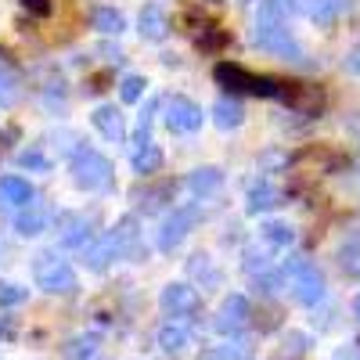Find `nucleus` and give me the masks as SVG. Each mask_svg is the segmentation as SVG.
<instances>
[{
    "mask_svg": "<svg viewBox=\"0 0 360 360\" xmlns=\"http://www.w3.org/2000/svg\"><path fill=\"white\" fill-rule=\"evenodd\" d=\"M58 238H62L65 249H86L90 245V217L86 213H62L58 220Z\"/></svg>",
    "mask_w": 360,
    "mask_h": 360,
    "instance_id": "9b49d317",
    "label": "nucleus"
},
{
    "mask_svg": "<svg viewBox=\"0 0 360 360\" xmlns=\"http://www.w3.org/2000/svg\"><path fill=\"white\" fill-rule=\"evenodd\" d=\"M33 278H37V288L51 292V295H72L79 288V278H76V270L65 263V259H58L51 252L37 256L33 263Z\"/></svg>",
    "mask_w": 360,
    "mask_h": 360,
    "instance_id": "39448f33",
    "label": "nucleus"
},
{
    "mask_svg": "<svg viewBox=\"0 0 360 360\" xmlns=\"http://www.w3.org/2000/svg\"><path fill=\"white\" fill-rule=\"evenodd\" d=\"M188 274H191L195 281H202V288H217V285L224 281L220 266L213 263V256H205V252H198V256L188 259Z\"/></svg>",
    "mask_w": 360,
    "mask_h": 360,
    "instance_id": "a211bd4d",
    "label": "nucleus"
},
{
    "mask_svg": "<svg viewBox=\"0 0 360 360\" xmlns=\"http://www.w3.org/2000/svg\"><path fill=\"white\" fill-rule=\"evenodd\" d=\"M202 220V209L195 205V202H188V205H176L173 213L162 220V227H159V238H155V245H159V252H173V249H180V242L195 231V224Z\"/></svg>",
    "mask_w": 360,
    "mask_h": 360,
    "instance_id": "0eeeda50",
    "label": "nucleus"
},
{
    "mask_svg": "<svg viewBox=\"0 0 360 360\" xmlns=\"http://www.w3.org/2000/svg\"><path fill=\"white\" fill-rule=\"evenodd\" d=\"M220 184H224V173L217 166H198L188 173V191L195 198H209L213 191H220Z\"/></svg>",
    "mask_w": 360,
    "mask_h": 360,
    "instance_id": "dca6fc26",
    "label": "nucleus"
},
{
    "mask_svg": "<svg viewBox=\"0 0 360 360\" xmlns=\"http://www.w3.org/2000/svg\"><path fill=\"white\" fill-rule=\"evenodd\" d=\"M18 101V79H15V72L0 62V105L4 108H11Z\"/></svg>",
    "mask_w": 360,
    "mask_h": 360,
    "instance_id": "bb28decb",
    "label": "nucleus"
},
{
    "mask_svg": "<svg viewBox=\"0 0 360 360\" xmlns=\"http://www.w3.org/2000/svg\"><path fill=\"white\" fill-rule=\"evenodd\" d=\"M159 346L166 353H184L191 346V328L188 324H180V321H169L159 328Z\"/></svg>",
    "mask_w": 360,
    "mask_h": 360,
    "instance_id": "6ab92c4d",
    "label": "nucleus"
},
{
    "mask_svg": "<svg viewBox=\"0 0 360 360\" xmlns=\"http://www.w3.org/2000/svg\"><path fill=\"white\" fill-rule=\"evenodd\" d=\"M353 307H356V317H360V295H356V303H353Z\"/></svg>",
    "mask_w": 360,
    "mask_h": 360,
    "instance_id": "72a5a7b5",
    "label": "nucleus"
},
{
    "mask_svg": "<svg viewBox=\"0 0 360 360\" xmlns=\"http://www.w3.org/2000/svg\"><path fill=\"white\" fill-rule=\"evenodd\" d=\"M259 238H263V245L266 249H274V252H288V245L295 242V231L288 224H278V220H270L259 227Z\"/></svg>",
    "mask_w": 360,
    "mask_h": 360,
    "instance_id": "aec40b11",
    "label": "nucleus"
},
{
    "mask_svg": "<svg viewBox=\"0 0 360 360\" xmlns=\"http://www.w3.org/2000/svg\"><path fill=\"white\" fill-rule=\"evenodd\" d=\"M98 332H79V335H72L69 342H65V360H86V356H94L98 353Z\"/></svg>",
    "mask_w": 360,
    "mask_h": 360,
    "instance_id": "b1692460",
    "label": "nucleus"
},
{
    "mask_svg": "<svg viewBox=\"0 0 360 360\" xmlns=\"http://www.w3.org/2000/svg\"><path fill=\"white\" fill-rule=\"evenodd\" d=\"M90 22H94V29H98V33H105V37H119V33L127 29L123 11H115V8H94Z\"/></svg>",
    "mask_w": 360,
    "mask_h": 360,
    "instance_id": "5701e85b",
    "label": "nucleus"
},
{
    "mask_svg": "<svg viewBox=\"0 0 360 360\" xmlns=\"http://www.w3.org/2000/svg\"><path fill=\"white\" fill-rule=\"evenodd\" d=\"M144 76H123V83H119V98H123L127 105H134V101H141L144 98Z\"/></svg>",
    "mask_w": 360,
    "mask_h": 360,
    "instance_id": "cd10ccee",
    "label": "nucleus"
},
{
    "mask_svg": "<svg viewBox=\"0 0 360 360\" xmlns=\"http://www.w3.org/2000/svg\"><path fill=\"white\" fill-rule=\"evenodd\" d=\"M22 4L33 11V15H47L51 11V0H22Z\"/></svg>",
    "mask_w": 360,
    "mask_h": 360,
    "instance_id": "2f4dec72",
    "label": "nucleus"
},
{
    "mask_svg": "<svg viewBox=\"0 0 360 360\" xmlns=\"http://www.w3.org/2000/svg\"><path fill=\"white\" fill-rule=\"evenodd\" d=\"M217 83L231 86V90H242V94H256V98H288V90L278 83V79H266V76H256L242 65H217Z\"/></svg>",
    "mask_w": 360,
    "mask_h": 360,
    "instance_id": "7ed1b4c3",
    "label": "nucleus"
},
{
    "mask_svg": "<svg viewBox=\"0 0 360 360\" xmlns=\"http://www.w3.org/2000/svg\"><path fill=\"white\" fill-rule=\"evenodd\" d=\"M90 123H94V130L105 137V141H127V123H123V112H119L115 105H98L94 115H90Z\"/></svg>",
    "mask_w": 360,
    "mask_h": 360,
    "instance_id": "f8f14e48",
    "label": "nucleus"
},
{
    "mask_svg": "<svg viewBox=\"0 0 360 360\" xmlns=\"http://www.w3.org/2000/svg\"><path fill=\"white\" fill-rule=\"evenodd\" d=\"M162 119H166V127L173 130V134H195L198 127H202V108L191 101V98H184V94H173V98H166L162 101Z\"/></svg>",
    "mask_w": 360,
    "mask_h": 360,
    "instance_id": "6e6552de",
    "label": "nucleus"
},
{
    "mask_svg": "<svg viewBox=\"0 0 360 360\" xmlns=\"http://www.w3.org/2000/svg\"><path fill=\"white\" fill-rule=\"evenodd\" d=\"M25 288L22 285H11V281H0V307H18V303H25Z\"/></svg>",
    "mask_w": 360,
    "mask_h": 360,
    "instance_id": "7c9ffc66",
    "label": "nucleus"
},
{
    "mask_svg": "<svg viewBox=\"0 0 360 360\" xmlns=\"http://www.w3.org/2000/svg\"><path fill=\"white\" fill-rule=\"evenodd\" d=\"M137 33H141L144 40H152V44L166 40V33H169L166 8H162V4H144V8H141V18H137Z\"/></svg>",
    "mask_w": 360,
    "mask_h": 360,
    "instance_id": "ddd939ff",
    "label": "nucleus"
},
{
    "mask_svg": "<svg viewBox=\"0 0 360 360\" xmlns=\"http://www.w3.org/2000/svg\"><path fill=\"white\" fill-rule=\"evenodd\" d=\"M242 119H245L242 101H234V98H220V101L213 105V123H217L220 130H238V127H242Z\"/></svg>",
    "mask_w": 360,
    "mask_h": 360,
    "instance_id": "412c9836",
    "label": "nucleus"
},
{
    "mask_svg": "<svg viewBox=\"0 0 360 360\" xmlns=\"http://www.w3.org/2000/svg\"><path fill=\"white\" fill-rule=\"evenodd\" d=\"M342 8H349V0H317V8H314V22L317 25H332L335 18H339V11Z\"/></svg>",
    "mask_w": 360,
    "mask_h": 360,
    "instance_id": "a878e982",
    "label": "nucleus"
},
{
    "mask_svg": "<svg viewBox=\"0 0 360 360\" xmlns=\"http://www.w3.org/2000/svg\"><path fill=\"white\" fill-rule=\"evenodd\" d=\"M69 173H72V184L83 188V191H108L112 188V162L94 152V148H76L72 159H69Z\"/></svg>",
    "mask_w": 360,
    "mask_h": 360,
    "instance_id": "f03ea898",
    "label": "nucleus"
},
{
    "mask_svg": "<svg viewBox=\"0 0 360 360\" xmlns=\"http://www.w3.org/2000/svg\"><path fill=\"white\" fill-rule=\"evenodd\" d=\"M252 44L259 51H266V54L281 58V62H303V47L295 44V37L288 33L285 22H256Z\"/></svg>",
    "mask_w": 360,
    "mask_h": 360,
    "instance_id": "423d86ee",
    "label": "nucleus"
},
{
    "mask_svg": "<svg viewBox=\"0 0 360 360\" xmlns=\"http://www.w3.org/2000/svg\"><path fill=\"white\" fill-rule=\"evenodd\" d=\"M205 360H249V346L245 342H227V346H217Z\"/></svg>",
    "mask_w": 360,
    "mask_h": 360,
    "instance_id": "c756f323",
    "label": "nucleus"
},
{
    "mask_svg": "<svg viewBox=\"0 0 360 360\" xmlns=\"http://www.w3.org/2000/svg\"><path fill=\"white\" fill-rule=\"evenodd\" d=\"M130 162H134V169L141 173V176H148V173H159V166H162V152H159V144H137L134 148V155H130Z\"/></svg>",
    "mask_w": 360,
    "mask_h": 360,
    "instance_id": "4be33fe9",
    "label": "nucleus"
},
{
    "mask_svg": "<svg viewBox=\"0 0 360 360\" xmlns=\"http://www.w3.org/2000/svg\"><path fill=\"white\" fill-rule=\"evenodd\" d=\"M346 69H349V72H360V47H356V51L346 58Z\"/></svg>",
    "mask_w": 360,
    "mask_h": 360,
    "instance_id": "473e14b6",
    "label": "nucleus"
},
{
    "mask_svg": "<svg viewBox=\"0 0 360 360\" xmlns=\"http://www.w3.org/2000/svg\"><path fill=\"white\" fill-rule=\"evenodd\" d=\"M159 307L176 321V317H191V314L202 307V299H198V292H195L191 285H184V281H169V285L162 288V295H159Z\"/></svg>",
    "mask_w": 360,
    "mask_h": 360,
    "instance_id": "1a4fd4ad",
    "label": "nucleus"
},
{
    "mask_svg": "<svg viewBox=\"0 0 360 360\" xmlns=\"http://www.w3.org/2000/svg\"><path fill=\"white\" fill-rule=\"evenodd\" d=\"M0 198H4L8 205H18V209H25V205H33L37 191H33V184H29L25 176H18V173H8V176H0Z\"/></svg>",
    "mask_w": 360,
    "mask_h": 360,
    "instance_id": "2eb2a0df",
    "label": "nucleus"
},
{
    "mask_svg": "<svg viewBox=\"0 0 360 360\" xmlns=\"http://www.w3.org/2000/svg\"><path fill=\"white\" fill-rule=\"evenodd\" d=\"M0 252H4V245H0Z\"/></svg>",
    "mask_w": 360,
    "mask_h": 360,
    "instance_id": "f704fd0d",
    "label": "nucleus"
},
{
    "mask_svg": "<svg viewBox=\"0 0 360 360\" xmlns=\"http://www.w3.org/2000/svg\"><path fill=\"white\" fill-rule=\"evenodd\" d=\"M249 324V299L242 292H231L224 303H220V314H217V332L220 335H234V332H242V328Z\"/></svg>",
    "mask_w": 360,
    "mask_h": 360,
    "instance_id": "9d476101",
    "label": "nucleus"
},
{
    "mask_svg": "<svg viewBox=\"0 0 360 360\" xmlns=\"http://www.w3.org/2000/svg\"><path fill=\"white\" fill-rule=\"evenodd\" d=\"M134 245H137V217L130 213V217L119 220L112 231H105L98 242H90L83 249V263H86V270H105L112 259H123Z\"/></svg>",
    "mask_w": 360,
    "mask_h": 360,
    "instance_id": "f257e3e1",
    "label": "nucleus"
},
{
    "mask_svg": "<svg viewBox=\"0 0 360 360\" xmlns=\"http://www.w3.org/2000/svg\"><path fill=\"white\" fill-rule=\"evenodd\" d=\"M245 270H249V278L256 281V278L270 274V270H278V266H274V259H270V256H266L263 249L249 245V249H245Z\"/></svg>",
    "mask_w": 360,
    "mask_h": 360,
    "instance_id": "393cba45",
    "label": "nucleus"
},
{
    "mask_svg": "<svg viewBox=\"0 0 360 360\" xmlns=\"http://www.w3.org/2000/svg\"><path fill=\"white\" fill-rule=\"evenodd\" d=\"M18 166H22V169H37V173H47V169H51V159L40 152V148H25V152H18Z\"/></svg>",
    "mask_w": 360,
    "mask_h": 360,
    "instance_id": "c85d7f7f",
    "label": "nucleus"
},
{
    "mask_svg": "<svg viewBox=\"0 0 360 360\" xmlns=\"http://www.w3.org/2000/svg\"><path fill=\"white\" fill-rule=\"evenodd\" d=\"M47 224H51V213H47L44 205H37V202H33V205H25L22 213L15 217V231H18L22 238H37V234H44Z\"/></svg>",
    "mask_w": 360,
    "mask_h": 360,
    "instance_id": "f3484780",
    "label": "nucleus"
},
{
    "mask_svg": "<svg viewBox=\"0 0 360 360\" xmlns=\"http://www.w3.org/2000/svg\"><path fill=\"white\" fill-rule=\"evenodd\" d=\"M281 270H285V278H288L295 299H299L303 307H317L321 299H324V278H321V270H317L310 259L288 256V263H285Z\"/></svg>",
    "mask_w": 360,
    "mask_h": 360,
    "instance_id": "20e7f679",
    "label": "nucleus"
},
{
    "mask_svg": "<svg viewBox=\"0 0 360 360\" xmlns=\"http://www.w3.org/2000/svg\"><path fill=\"white\" fill-rule=\"evenodd\" d=\"M285 202V195L270 184V180H256V184L249 188V198H245V209L252 217H259V213H270V209H278Z\"/></svg>",
    "mask_w": 360,
    "mask_h": 360,
    "instance_id": "4468645a",
    "label": "nucleus"
}]
</instances>
